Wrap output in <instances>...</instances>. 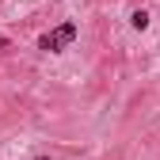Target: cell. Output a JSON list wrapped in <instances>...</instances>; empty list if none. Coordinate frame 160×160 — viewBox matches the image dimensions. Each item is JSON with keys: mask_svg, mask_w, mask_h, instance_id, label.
Segmentation results:
<instances>
[{"mask_svg": "<svg viewBox=\"0 0 160 160\" xmlns=\"http://www.w3.org/2000/svg\"><path fill=\"white\" fill-rule=\"evenodd\" d=\"M53 38H57V46H69L72 38H76V23H61V27L53 31Z\"/></svg>", "mask_w": 160, "mask_h": 160, "instance_id": "1", "label": "cell"}, {"mask_svg": "<svg viewBox=\"0 0 160 160\" xmlns=\"http://www.w3.org/2000/svg\"><path fill=\"white\" fill-rule=\"evenodd\" d=\"M38 50H46V53H57L61 46H57V38H53V34H42V38H38Z\"/></svg>", "mask_w": 160, "mask_h": 160, "instance_id": "2", "label": "cell"}, {"mask_svg": "<svg viewBox=\"0 0 160 160\" xmlns=\"http://www.w3.org/2000/svg\"><path fill=\"white\" fill-rule=\"evenodd\" d=\"M130 23H133L137 31H145V27H149V12H133V15H130Z\"/></svg>", "mask_w": 160, "mask_h": 160, "instance_id": "3", "label": "cell"}, {"mask_svg": "<svg viewBox=\"0 0 160 160\" xmlns=\"http://www.w3.org/2000/svg\"><path fill=\"white\" fill-rule=\"evenodd\" d=\"M4 46H8V38H4V34H0V50H4Z\"/></svg>", "mask_w": 160, "mask_h": 160, "instance_id": "4", "label": "cell"}, {"mask_svg": "<svg viewBox=\"0 0 160 160\" xmlns=\"http://www.w3.org/2000/svg\"><path fill=\"white\" fill-rule=\"evenodd\" d=\"M38 160H50V156H38Z\"/></svg>", "mask_w": 160, "mask_h": 160, "instance_id": "5", "label": "cell"}]
</instances>
